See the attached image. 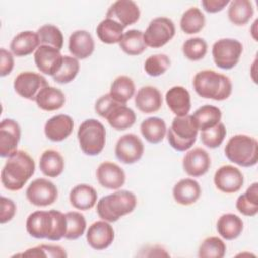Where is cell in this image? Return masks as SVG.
<instances>
[{
	"label": "cell",
	"mask_w": 258,
	"mask_h": 258,
	"mask_svg": "<svg viewBox=\"0 0 258 258\" xmlns=\"http://www.w3.org/2000/svg\"><path fill=\"white\" fill-rule=\"evenodd\" d=\"M26 231L35 239L59 241L67 232L66 214L59 211H35L26 220Z\"/></svg>",
	"instance_id": "1"
},
{
	"label": "cell",
	"mask_w": 258,
	"mask_h": 258,
	"mask_svg": "<svg viewBox=\"0 0 258 258\" xmlns=\"http://www.w3.org/2000/svg\"><path fill=\"white\" fill-rule=\"evenodd\" d=\"M35 171L32 157L23 150H16L8 156L1 170L2 185L12 191L20 190Z\"/></svg>",
	"instance_id": "2"
},
{
	"label": "cell",
	"mask_w": 258,
	"mask_h": 258,
	"mask_svg": "<svg viewBox=\"0 0 258 258\" xmlns=\"http://www.w3.org/2000/svg\"><path fill=\"white\" fill-rule=\"evenodd\" d=\"M192 86L196 93L205 99L224 101L232 94V82L229 77L212 70L196 74Z\"/></svg>",
	"instance_id": "3"
},
{
	"label": "cell",
	"mask_w": 258,
	"mask_h": 258,
	"mask_svg": "<svg viewBox=\"0 0 258 258\" xmlns=\"http://www.w3.org/2000/svg\"><path fill=\"white\" fill-rule=\"evenodd\" d=\"M136 205L135 195L132 191L121 189L101 198L97 203V213L102 220L113 223L132 213Z\"/></svg>",
	"instance_id": "4"
},
{
	"label": "cell",
	"mask_w": 258,
	"mask_h": 258,
	"mask_svg": "<svg viewBox=\"0 0 258 258\" xmlns=\"http://www.w3.org/2000/svg\"><path fill=\"white\" fill-rule=\"evenodd\" d=\"M225 155L231 162L240 166H254L258 161V142L252 136L234 135L225 146Z\"/></svg>",
	"instance_id": "5"
},
{
	"label": "cell",
	"mask_w": 258,
	"mask_h": 258,
	"mask_svg": "<svg viewBox=\"0 0 258 258\" xmlns=\"http://www.w3.org/2000/svg\"><path fill=\"white\" fill-rule=\"evenodd\" d=\"M199 129L191 115L175 116L167 130L169 145L177 151L188 150L196 142Z\"/></svg>",
	"instance_id": "6"
},
{
	"label": "cell",
	"mask_w": 258,
	"mask_h": 258,
	"mask_svg": "<svg viewBox=\"0 0 258 258\" xmlns=\"http://www.w3.org/2000/svg\"><path fill=\"white\" fill-rule=\"evenodd\" d=\"M78 140L82 151L90 156L98 155L106 143V129L96 119L85 120L78 129Z\"/></svg>",
	"instance_id": "7"
},
{
	"label": "cell",
	"mask_w": 258,
	"mask_h": 258,
	"mask_svg": "<svg viewBox=\"0 0 258 258\" xmlns=\"http://www.w3.org/2000/svg\"><path fill=\"white\" fill-rule=\"evenodd\" d=\"M243 52L242 43L234 38H222L213 44L212 55L217 67L223 70L233 69Z\"/></svg>",
	"instance_id": "8"
},
{
	"label": "cell",
	"mask_w": 258,
	"mask_h": 258,
	"mask_svg": "<svg viewBox=\"0 0 258 258\" xmlns=\"http://www.w3.org/2000/svg\"><path fill=\"white\" fill-rule=\"evenodd\" d=\"M175 34L173 21L167 17H156L152 19L146 30L143 32V38L146 46L159 48L169 42Z\"/></svg>",
	"instance_id": "9"
},
{
	"label": "cell",
	"mask_w": 258,
	"mask_h": 258,
	"mask_svg": "<svg viewBox=\"0 0 258 258\" xmlns=\"http://www.w3.org/2000/svg\"><path fill=\"white\" fill-rule=\"evenodd\" d=\"M49 86L46 79L40 74L34 72H22L14 80L13 88L22 98L35 101L38 93Z\"/></svg>",
	"instance_id": "10"
},
{
	"label": "cell",
	"mask_w": 258,
	"mask_h": 258,
	"mask_svg": "<svg viewBox=\"0 0 258 258\" xmlns=\"http://www.w3.org/2000/svg\"><path fill=\"white\" fill-rule=\"evenodd\" d=\"M26 198L36 207H47L57 199V188L53 182L46 178L34 179L26 188Z\"/></svg>",
	"instance_id": "11"
},
{
	"label": "cell",
	"mask_w": 258,
	"mask_h": 258,
	"mask_svg": "<svg viewBox=\"0 0 258 258\" xmlns=\"http://www.w3.org/2000/svg\"><path fill=\"white\" fill-rule=\"evenodd\" d=\"M144 152L142 140L133 133L121 136L115 146L116 157L125 164H133L140 160Z\"/></svg>",
	"instance_id": "12"
},
{
	"label": "cell",
	"mask_w": 258,
	"mask_h": 258,
	"mask_svg": "<svg viewBox=\"0 0 258 258\" xmlns=\"http://www.w3.org/2000/svg\"><path fill=\"white\" fill-rule=\"evenodd\" d=\"M214 183L222 192L234 194L242 188L244 176L239 168L233 165H223L215 172Z\"/></svg>",
	"instance_id": "13"
},
{
	"label": "cell",
	"mask_w": 258,
	"mask_h": 258,
	"mask_svg": "<svg viewBox=\"0 0 258 258\" xmlns=\"http://www.w3.org/2000/svg\"><path fill=\"white\" fill-rule=\"evenodd\" d=\"M139 17V7L132 0H117L109 7L106 13V18L119 22L124 28L137 22Z\"/></svg>",
	"instance_id": "14"
},
{
	"label": "cell",
	"mask_w": 258,
	"mask_h": 258,
	"mask_svg": "<svg viewBox=\"0 0 258 258\" xmlns=\"http://www.w3.org/2000/svg\"><path fill=\"white\" fill-rule=\"evenodd\" d=\"M63 55L54 47L39 45L34 52V62L40 73L53 77L59 70Z\"/></svg>",
	"instance_id": "15"
},
{
	"label": "cell",
	"mask_w": 258,
	"mask_h": 258,
	"mask_svg": "<svg viewBox=\"0 0 258 258\" xmlns=\"http://www.w3.org/2000/svg\"><path fill=\"white\" fill-rule=\"evenodd\" d=\"M21 130L13 119H4L0 124V156L8 157L17 149Z\"/></svg>",
	"instance_id": "16"
},
{
	"label": "cell",
	"mask_w": 258,
	"mask_h": 258,
	"mask_svg": "<svg viewBox=\"0 0 258 258\" xmlns=\"http://www.w3.org/2000/svg\"><path fill=\"white\" fill-rule=\"evenodd\" d=\"M87 242L95 250H104L114 241L115 234L113 227L107 221L93 223L87 231Z\"/></svg>",
	"instance_id": "17"
},
{
	"label": "cell",
	"mask_w": 258,
	"mask_h": 258,
	"mask_svg": "<svg viewBox=\"0 0 258 258\" xmlns=\"http://www.w3.org/2000/svg\"><path fill=\"white\" fill-rule=\"evenodd\" d=\"M211 166V157L209 153L197 147L187 151L182 160L183 170L192 177H199L208 172Z\"/></svg>",
	"instance_id": "18"
},
{
	"label": "cell",
	"mask_w": 258,
	"mask_h": 258,
	"mask_svg": "<svg viewBox=\"0 0 258 258\" xmlns=\"http://www.w3.org/2000/svg\"><path fill=\"white\" fill-rule=\"evenodd\" d=\"M97 179L99 183L109 189H118L124 185L126 175L124 170L116 163L105 161L97 168Z\"/></svg>",
	"instance_id": "19"
},
{
	"label": "cell",
	"mask_w": 258,
	"mask_h": 258,
	"mask_svg": "<svg viewBox=\"0 0 258 258\" xmlns=\"http://www.w3.org/2000/svg\"><path fill=\"white\" fill-rule=\"evenodd\" d=\"M73 129V119L69 115L59 114L46 121L44 125V134L49 140L53 142H60L72 134Z\"/></svg>",
	"instance_id": "20"
},
{
	"label": "cell",
	"mask_w": 258,
	"mask_h": 258,
	"mask_svg": "<svg viewBox=\"0 0 258 258\" xmlns=\"http://www.w3.org/2000/svg\"><path fill=\"white\" fill-rule=\"evenodd\" d=\"M104 119L108 121L112 128L121 131L129 129L134 125L136 121V115L131 108L115 102L106 113Z\"/></svg>",
	"instance_id": "21"
},
{
	"label": "cell",
	"mask_w": 258,
	"mask_h": 258,
	"mask_svg": "<svg viewBox=\"0 0 258 258\" xmlns=\"http://www.w3.org/2000/svg\"><path fill=\"white\" fill-rule=\"evenodd\" d=\"M165 101L170 111L177 117L188 115L191 104L188 91L181 86L170 88L165 95Z\"/></svg>",
	"instance_id": "22"
},
{
	"label": "cell",
	"mask_w": 258,
	"mask_h": 258,
	"mask_svg": "<svg viewBox=\"0 0 258 258\" xmlns=\"http://www.w3.org/2000/svg\"><path fill=\"white\" fill-rule=\"evenodd\" d=\"M135 106L144 114L157 112L162 106V96L158 89L152 86L140 88L135 96Z\"/></svg>",
	"instance_id": "23"
},
{
	"label": "cell",
	"mask_w": 258,
	"mask_h": 258,
	"mask_svg": "<svg viewBox=\"0 0 258 258\" xmlns=\"http://www.w3.org/2000/svg\"><path fill=\"white\" fill-rule=\"evenodd\" d=\"M95 42L87 30H76L69 38V50L77 59H85L92 55Z\"/></svg>",
	"instance_id": "24"
},
{
	"label": "cell",
	"mask_w": 258,
	"mask_h": 258,
	"mask_svg": "<svg viewBox=\"0 0 258 258\" xmlns=\"http://www.w3.org/2000/svg\"><path fill=\"white\" fill-rule=\"evenodd\" d=\"M201 186L192 178H183L175 183L172 189L174 201L182 206L195 204L201 197Z\"/></svg>",
	"instance_id": "25"
},
{
	"label": "cell",
	"mask_w": 258,
	"mask_h": 258,
	"mask_svg": "<svg viewBox=\"0 0 258 258\" xmlns=\"http://www.w3.org/2000/svg\"><path fill=\"white\" fill-rule=\"evenodd\" d=\"M98 199V194L96 189L89 184H78L72 188L70 192L71 205L81 211H87L92 209Z\"/></svg>",
	"instance_id": "26"
},
{
	"label": "cell",
	"mask_w": 258,
	"mask_h": 258,
	"mask_svg": "<svg viewBox=\"0 0 258 258\" xmlns=\"http://www.w3.org/2000/svg\"><path fill=\"white\" fill-rule=\"evenodd\" d=\"M39 38L36 32L26 30L16 34L10 43L11 52L16 56H26L39 47Z\"/></svg>",
	"instance_id": "27"
},
{
	"label": "cell",
	"mask_w": 258,
	"mask_h": 258,
	"mask_svg": "<svg viewBox=\"0 0 258 258\" xmlns=\"http://www.w3.org/2000/svg\"><path fill=\"white\" fill-rule=\"evenodd\" d=\"M35 103L41 110L55 111L64 105L66 97L59 89L47 86L38 93Z\"/></svg>",
	"instance_id": "28"
},
{
	"label": "cell",
	"mask_w": 258,
	"mask_h": 258,
	"mask_svg": "<svg viewBox=\"0 0 258 258\" xmlns=\"http://www.w3.org/2000/svg\"><path fill=\"white\" fill-rule=\"evenodd\" d=\"M244 228L243 221L235 214H224L217 222V231L225 240L238 238Z\"/></svg>",
	"instance_id": "29"
},
{
	"label": "cell",
	"mask_w": 258,
	"mask_h": 258,
	"mask_svg": "<svg viewBox=\"0 0 258 258\" xmlns=\"http://www.w3.org/2000/svg\"><path fill=\"white\" fill-rule=\"evenodd\" d=\"M39 168L45 176L57 177L63 171L64 160L59 152L47 149L39 158Z\"/></svg>",
	"instance_id": "30"
},
{
	"label": "cell",
	"mask_w": 258,
	"mask_h": 258,
	"mask_svg": "<svg viewBox=\"0 0 258 258\" xmlns=\"http://www.w3.org/2000/svg\"><path fill=\"white\" fill-rule=\"evenodd\" d=\"M99 39L107 44L119 43L124 34V27L111 18L102 20L96 29Z\"/></svg>",
	"instance_id": "31"
},
{
	"label": "cell",
	"mask_w": 258,
	"mask_h": 258,
	"mask_svg": "<svg viewBox=\"0 0 258 258\" xmlns=\"http://www.w3.org/2000/svg\"><path fill=\"white\" fill-rule=\"evenodd\" d=\"M191 116L198 129L204 131L220 123L222 118V112L216 106L204 105L197 109Z\"/></svg>",
	"instance_id": "32"
},
{
	"label": "cell",
	"mask_w": 258,
	"mask_h": 258,
	"mask_svg": "<svg viewBox=\"0 0 258 258\" xmlns=\"http://www.w3.org/2000/svg\"><path fill=\"white\" fill-rule=\"evenodd\" d=\"M166 124L158 117H150L142 121L140 131L143 137L152 144H157L163 140L166 134Z\"/></svg>",
	"instance_id": "33"
},
{
	"label": "cell",
	"mask_w": 258,
	"mask_h": 258,
	"mask_svg": "<svg viewBox=\"0 0 258 258\" xmlns=\"http://www.w3.org/2000/svg\"><path fill=\"white\" fill-rule=\"evenodd\" d=\"M254 14L253 4L249 0H233L228 8V17L230 21L238 26L249 22Z\"/></svg>",
	"instance_id": "34"
},
{
	"label": "cell",
	"mask_w": 258,
	"mask_h": 258,
	"mask_svg": "<svg viewBox=\"0 0 258 258\" xmlns=\"http://www.w3.org/2000/svg\"><path fill=\"white\" fill-rule=\"evenodd\" d=\"M135 85L131 78L127 76L117 77L110 88V96L118 103L126 105V103L134 96Z\"/></svg>",
	"instance_id": "35"
},
{
	"label": "cell",
	"mask_w": 258,
	"mask_h": 258,
	"mask_svg": "<svg viewBox=\"0 0 258 258\" xmlns=\"http://www.w3.org/2000/svg\"><path fill=\"white\" fill-rule=\"evenodd\" d=\"M237 210L244 216L254 217L258 213V183H252L247 190L238 197Z\"/></svg>",
	"instance_id": "36"
},
{
	"label": "cell",
	"mask_w": 258,
	"mask_h": 258,
	"mask_svg": "<svg viewBox=\"0 0 258 258\" xmlns=\"http://www.w3.org/2000/svg\"><path fill=\"white\" fill-rule=\"evenodd\" d=\"M120 48L129 55H139L146 49L143 32L138 29H130L123 34L119 42Z\"/></svg>",
	"instance_id": "37"
},
{
	"label": "cell",
	"mask_w": 258,
	"mask_h": 258,
	"mask_svg": "<svg viewBox=\"0 0 258 258\" xmlns=\"http://www.w3.org/2000/svg\"><path fill=\"white\" fill-rule=\"evenodd\" d=\"M206 23L204 13L198 7L188 8L180 18V28L186 34L200 32Z\"/></svg>",
	"instance_id": "38"
},
{
	"label": "cell",
	"mask_w": 258,
	"mask_h": 258,
	"mask_svg": "<svg viewBox=\"0 0 258 258\" xmlns=\"http://www.w3.org/2000/svg\"><path fill=\"white\" fill-rule=\"evenodd\" d=\"M40 45H48L58 50L63 45V35L58 27L52 24H44L37 30Z\"/></svg>",
	"instance_id": "39"
},
{
	"label": "cell",
	"mask_w": 258,
	"mask_h": 258,
	"mask_svg": "<svg viewBox=\"0 0 258 258\" xmlns=\"http://www.w3.org/2000/svg\"><path fill=\"white\" fill-rule=\"evenodd\" d=\"M226 244L218 237H208L200 245L199 257L201 258H223L226 254Z\"/></svg>",
	"instance_id": "40"
},
{
	"label": "cell",
	"mask_w": 258,
	"mask_h": 258,
	"mask_svg": "<svg viewBox=\"0 0 258 258\" xmlns=\"http://www.w3.org/2000/svg\"><path fill=\"white\" fill-rule=\"evenodd\" d=\"M79 70L80 63L76 57L63 55L61 66L52 79L58 84H68L77 77Z\"/></svg>",
	"instance_id": "41"
},
{
	"label": "cell",
	"mask_w": 258,
	"mask_h": 258,
	"mask_svg": "<svg viewBox=\"0 0 258 258\" xmlns=\"http://www.w3.org/2000/svg\"><path fill=\"white\" fill-rule=\"evenodd\" d=\"M67 218V232L64 238L68 240H76L80 238L86 230L87 222L79 212H68L66 213Z\"/></svg>",
	"instance_id": "42"
},
{
	"label": "cell",
	"mask_w": 258,
	"mask_h": 258,
	"mask_svg": "<svg viewBox=\"0 0 258 258\" xmlns=\"http://www.w3.org/2000/svg\"><path fill=\"white\" fill-rule=\"evenodd\" d=\"M208 51V44L201 37H191L186 39L182 44V52L189 60H200L205 57Z\"/></svg>",
	"instance_id": "43"
},
{
	"label": "cell",
	"mask_w": 258,
	"mask_h": 258,
	"mask_svg": "<svg viewBox=\"0 0 258 258\" xmlns=\"http://www.w3.org/2000/svg\"><path fill=\"white\" fill-rule=\"evenodd\" d=\"M15 256L22 257H50V258H64L67 257V252L63 248L57 245H39L33 248L27 249L25 252L21 254H17Z\"/></svg>",
	"instance_id": "44"
},
{
	"label": "cell",
	"mask_w": 258,
	"mask_h": 258,
	"mask_svg": "<svg viewBox=\"0 0 258 258\" xmlns=\"http://www.w3.org/2000/svg\"><path fill=\"white\" fill-rule=\"evenodd\" d=\"M170 67V59L166 54L158 53L150 55L144 62V71L150 77L163 75Z\"/></svg>",
	"instance_id": "45"
},
{
	"label": "cell",
	"mask_w": 258,
	"mask_h": 258,
	"mask_svg": "<svg viewBox=\"0 0 258 258\" xmlns=\"http://www.w3.org/2000/svg\"><path fill=\"white\" fill-rule=\"evenodd\" d=\"M227 134L226 127L223 123H218L216 126L209 128L207 130L201 131V140L204 145L209 148H217L219 147Z\"/></svg>",
	"instance_id": "46"
},
{
	"label": "cell",
	"mask_w": 258,
	"mask_h": 258,
	"mask_svg": "<svg viewBox=\"0 0 258 258\" xmlns=\"http://www.w3.org/2000/svg\"><path fill=\"white\" fill-rule=\"evenodd\" d=\"M16 213V205L11 199L1 197V215L0 223L5 224L12 220Z\"/></svg>",
	"instance_id": "47"
},
{
	"label": "cell",
	"mask_w": 258,
	"mask_h": 258,
	"mask_svg": "<svg viewBox=\"0 0 258 258\" xmlns=\"http://www.w3.org/2000/svg\"><path fill=\"white\" fill-rule=\"evenodd\" d=\"M0 56H1V62H0V76L5 77L9 75L14 67V58L10 51L6 50L5 48L0 49Z\"/></svg>",
	"instance_id": "48"
},
{
	"label": "cell",
	"mask_w": 258,
	"mask_h": 258,
	"mask_svg": "<svg viewBox=\"0 0 258 258\" xmlns=\"http://www.w3.org/2000/svg\"><path fill=\"white\" fill-rule=\"evenodd\" d=\"M229 4V0H203L202 6L209 13L222 11Z\"/></svg>",
	"instance_id": "49"
}]
</instances>
